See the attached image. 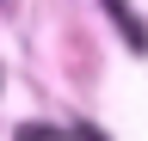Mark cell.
I'll return each mask as SVG.
<instances>
[{
	"label": "cell",
	"mask_w": 148,
	"mask_h": 141,
	"mask_svg": "<svg viewBox=\"0 0 148 141\" xmlns=\"http://www.w3.org/2000/svg\"><path fill=\"white\" fill-rule=\"evenodd\" d=\"M111 6V19H117V31L130 37V49H148V37H142V25H136V12H130V0H105Z\"/></svg>",
	"instance_id": "obj_1"
}]
</instances>
